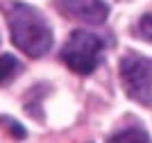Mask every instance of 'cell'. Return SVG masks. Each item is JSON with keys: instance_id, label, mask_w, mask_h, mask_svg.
Masks as SVG:
<instances>
[{"instance_id": "6da1fadb", "label": "cell", "mask_w": 152, "mask_h": 143, "mask_svg": "<svg viewBox=\"0 0 152 143\" xmlns=\"http://www.w3.org/2000/svg\"><path fill=\"white\" fill-rule=\"evenodd\" d=\"M2 14L12 32V41L27 57H43L52 48V27L37 7L27 2L7 0L2 2Z\"/></svg>"}, {"instance_id": "7a4b0ae2", "label": "cell", "mask_w": 152, "mask_h": 143, "mask_svg": "<svg viewBox=\"0 0 152 143\" xmlns=\"http://www.w3.org/2000/svg\"><path fill=\"white\" fill-rule=\"evenodd\" d=\"M102 43L100 37H95L89 30H75L66 39V43L61 48V62L68 66L73 73L77 75H89L95 70V66L100 64L102 55Z\"/></svg>"}, {"instance_id": "3957f363", "label": "cell", "mask_w": 152, "mask_h": 143, "mask_svg": "<svg viewBox=\"0 0 152 143\" xmlns=\"http://www.w3.org/2000/svg\"><path fill=\"white\" fill-rule=\"evenodd\" d=\"M121 80L125 93L139 102L152 107V59L136 52H127L121 59Z\"/></svg>"}, {"instance_id": "277c9868", "label": "cell", "mask_w": 152, "mask_h": 143, "mask_svg": "<svg viewBox=\"0 0 152 143\" xmlns=\"http://www.w3.org/2000/svg\"><path fill=\"white\" fill-rule=\"evenodd\" d=\"M57 5L66 16L89 25H100L109 16V5L104 0H57Z\"/></svg>"}, {"instance_id": "5b68a950", "label": "cell", "mask_w": 152, "mask_h": 143, "mask_svg": "<svg viewBox=\"0 0 152 143\" xmlns=\"http://www.w3.org/2000/svg\"><path fill=\"white\" fill-rule=\"evenodd\" d=\"M107 143H152V141H150V136H148V132L143 130V127L129 125V127H125V130L116 132Z\"/></svg>"}, {"instance_id": "8992f818", "label": "cell", "mask_w": 152, "mask_h": 143, "mask_svg": "<svg viewBox=\"0 0 152 143\" xmlns=\"http://www.w3.org/2000/svg\"><path fill=\"white\" fill-rule=\"evenodd\" d=\"M20 70V62L12 55H2L0 57V84L7 80H12L14 75Z\"/></svg>"}, {"instance_id": "52a82bcc", "label": "cell", "mask_w": 152, "mask_h": 143, "mask_svg": "<svg viewBox=\"0 0 152 143\" xmlns=\"http://www.w3.org/2000/svg\"><path fill=\"white\" fill-rule=\"evenodd\" d=\"M136 37L152 43V14H143L136 23Z\"/></svg>"}, {"instance_id": "ba28073f", "label": "cell", "mask_w": 152, "mask_h": 143, "mask_svg": "<svg viewBox=\"0 0 152 143\" xmlns=\"http://www.w3.org/2000/svg\"><path fill=\"white\" fill-rule=\"evenodd\" d=\"M0 125H5V127L12 132L16 139H25V134H27L25 127H23L20 123H16V120H12L9 116H0Z\"/></svg>"}]
</instances>
